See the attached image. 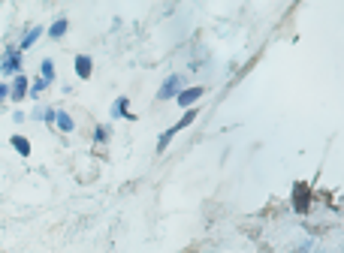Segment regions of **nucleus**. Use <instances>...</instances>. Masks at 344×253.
<instances>
[{"mask_svg":"<svg viewBox=\"0 0 344 253\" xmlns=\"http://www.w3.org/2000/svg\"><path fill=\"white\" fill-rule=\"evenodd\" d=\"M112 118H124V121H136V115L130 112V99L127 96H118L112 103Z\"/></svg>","mask_w":344,"mask_h":253,"instance_id":"7","label":"nucleus"},{"mask_svg":"<svg viewBox=\"0 0 344 253\" xmlns=\"http://www.w3.org/2000/svg\"><path fill=\"white\" fill-rule=\"evenodd\" d=\"M55 127H58L61 133H72V130H76V121L69 118L64 109H55Z\"/></svg>","mask_w":344,"mask_h":253,"instance_id":"9","label":"nucleus"},{"mask_svg":"<svg viewBox=\"0 0 344 253\" xmlns=\"http://www.w3.org/2000/svg\"><path fill=\"white\" fill-rule=\"evenodd\" d=\"M42 121H45V124H55V109H45V112H42Z\"/></svg>","mask_w":344,"mask_h":253,"instance_id":"16","label":"nucleus"},{"mask_svg":"<svg viewBox=\"0 0 344 253\" xmlns=\"http://www.w3.org/2000/svg\"><path fill=\"white\" fill-rule=\"evenodd\" d=\"M31 91V79L24 75V72H15L12 75V85H9V99H15V103H21L24 96Z\"/></svg>","mask_w":344,"mask_h":253,"instance_id":"5","label":"nucleus"},{"mask_svg":"<svg viewBox=\"0 0 344 253\" xmlns=\"http://www.w3.org/2000/svg\"><path fill=\"white\" fill-rule=\"evenodd\" d=\"M67 31H69V21H67V18H58V21L48 28V36H52V39H61Z\"/></svg>","mask_w":344,"mask_h":253,"instance_id":"12","label":"nucleus"},{"mask_svg":"<svg viewBox=\"0 0 344 253\" xmlns=\"http://www.w3.org/2000/svg\"><path fill=\"white\" fill-rule=\"evenodd\" d=\"M293 211L296 214H308L311 211V187L302 184V181L293 184Z\"/></svg>","mask_w":344,"mask_h":253,"instance_id":"3","label":"nucleus"},{"mask_svg":"<svg viewBox=\"0 0 344 253\" xmlns=\"http://www.w3.org/2000/svg\"><path fill=\"white\" fill-rule=\"evenodd\" d=\"M42 28H39V24H36V28H31V31L24 33V36H21V42H18V48H21V52H28V48H31V45H34L36 39H39V36H42Z\"/></svg>","mask_w":344,"mask_h":253,"instance_id":"10","label":"nucleus"},{"mask_svg":"<svg viewBox=\"0 0 344 253\" xmlns=\"http://www.w3.org/2000/svg\"><path fill=\"white\" fill-rule=\"evenodd\" d=\"M184 88V75L181 72H172L166 75V82L160 85V91H157V99H175V94Z\"/></svg>","mask_w":344,"mask_h":253,"instance_id":"4","label":"nucleus"},{"mask_svg":"<svg viewBox=\"0 0 344 253\" xmlns=\"http://www.w3.org/2000/svg\"><path fill=\"white\" fill-rule=\"evenodd\" d=\"M203 94H206V88H203V85H193V88H181V91L175 94V103H178L181 109H190V106H193V103H196V99H200Z\"/></svg>","mask_w":344,"mask_h":253,"instance_id":"6","label":"nucleus"},{"mask_svg":"<svg viewBox=\"0 0 344 253\" xmlns=\"http://www.w3.org/2000/svg\"><path fill=\"white\" fill-rule=\"evenodd\" d=\"M45 88H48V82L39 75V79H34V82H31V91H28V96H39L42 91H45Z\"/></svg>","mask_w":344,"mask_h":253,"instance_id":"15","label":"nucleus"},{"mask_svg":"<svg viewBox=\"0 0 344 253\" xmlns=\"http://www.w3.org/2000/svg\"><path fill=\"white\" fill-rule=\"evenodd\" d=\"M109 139H112V130H109L106 124H100L97 130H94V142H97V145H106Z\"/></svg>","mask_w":344,"mask_h":253,"instance_id":"14","label":"nucleus"},{"mask_svg":"<svg viewBox=\"0 0 344 253\" xmlns=\"http://www.w3.org/2000/svg\"><path fill=\"white\" fill-rule=\"evenodd\" d=\"M39 72H42V79L52 85V82H55V61H52V58H45V61L39 63Z\"/></svg>","mask_w":344,"mask_h":253,"instance_id":"13","label":"nucleus"},{"mask_svg":"<svg viewBox=\"0 0 344 253\" xmlns=\"http://www.w3.org/2000/svg\"><path fill=\"white\" fill-rule=\"evenodd\" d=\"M193 121H196V109H193V106H190V109H187V112H184V118H181V121H178V124H172L169 130H166V133H163V136H160V139H157V154H163V151H166V148H169L172 136H178V133H181V130H187V127L193 124Z\"/></svg>","mask_w":344,"mask_h":253,"instance_id":"1","label":"nucleus"},{"mask_svg":"<svg viewBox=\"0 0 344 253\" xmlns=\"http://www.w3.org/2000/svg\"><path fill=\"white\" fill-rule=\"evenodd\" d=\"M72 66H76V75L79 79H91V72H94V61L88 58V55H76V61H72Z\"/></svg>","mask_w":344,"mask_h":253,"instance_id":"8","label":"nucleus"},{"mask_svg":"<svg viewBox=\"0 0 344 253\" xmlns=\"http://www.w3.org/2000/svg\"><path fill=\"white\" fill-rule=\"evenodd\" d=\"M3 99H9V85L0 82V103H3Z\"/></svg>","mask_w":344,"mask_h":253,"instance_id":"17","label":"nucleus"},{"mask_svg":"<svg viewBox=\"0 0 344 253\" xmlns=\"http://www.w3.org/2000/svg\"><path fill=\"white\" fill-rule=\"evenodd\" d=\"M21 48L18 45H9L6 52H3V61H0V72L3 75H15V72H21Z\"/></svg>","mask_w":344,"mask_h":253,"instance_id":"2","label":"nucleus"},{"mask_svg":"<svg viewBox=\"0 0 344 253\" xmlns=\"http://www.w3.org/2000/svg\"><path fill=\"white\" fill-rule=\"evenodd\" d=\"M9 142H12V148H15L18 157H31V142H28L24 136H12Z\"/></svg>","mask_w":344,"mask_h":253,"instance_id":"11","label":"nucleus"}]
</instances>
